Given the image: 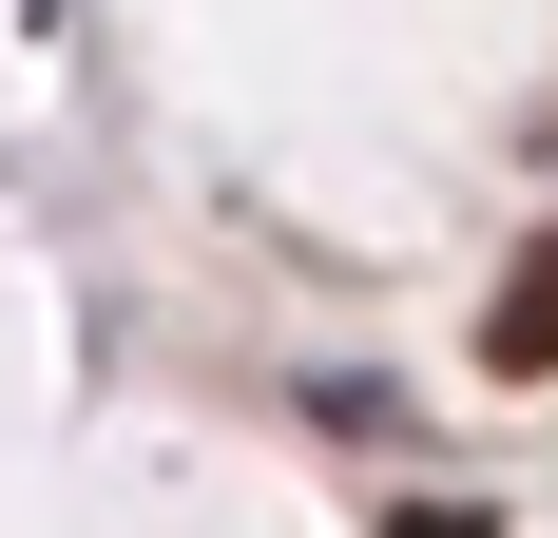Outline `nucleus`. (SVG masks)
I'll return each mask as SVG.
<instances>
[{"label":"nucleus","mask_w":558,"mask_h":538,"mask_svg":"<svg viewBox=\"0 0 558 538\" xmlns=\"http://www.w3.org/2000/svg\"><path fill=\"white\" fill-rule=\"evenodd\" d=\"M482 366H501V384H539V366H558V231H520L501 308H482Z\"/></svg>","instance_id":"f257e3e1"},{"label":"nucleus","mask_w":558,"mask_h":538,"mask_svg":"<svg viewBox=\"0 0 558 538\" xmlns=\"http://www.w3.org/2000/svg\"><path fill=\"white\" fill-rule=\"evenodd\" d=\"M386 538H501V519H482V500H404Z\"/></svg>","instance_id":"f03ea898"}]
</instances>
